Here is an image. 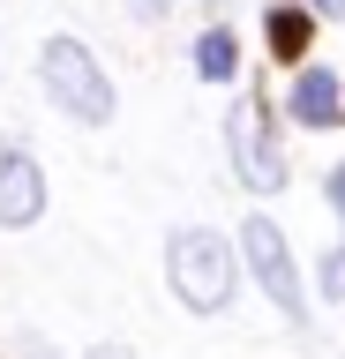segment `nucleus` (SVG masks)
Here are the masks:
<instances>
[{
	"label": "nucleus",
	"instance_id": "obj_1",
	"mask_svg": "<svg viewBox=\"0 0 345 359\" xmlns=\"http://www.w3.org/2000/svg\"><path fill=\"white\" fill-rule=\"evenodd\" d=\"M165 285L188 314H226L233 285H240V262H233V240L210 232V224H188L165 240Z\"/></svg>",
	"mask_w": 345,
	"mask_h": 359
},
{
	"label": "nucleus",
	"instance_id": "obj_2",
	"mask_svg": "<svg viewBox=\"0 0 345 359\" xmlns=\"http://www.w3.org/2000/svg\"><path fill=\"white\" fill-rule=\"evenodd\" d=\"M38 83H46V97L68 112V120H83V128H105V120H113V83H105V67L91 60V45L53 38L46 53H38Z\"/></svg>",
	"mask_w": 345,
	"mask_h": 359
},
{
	"label": "nucleus",
	"instance_id": "obj_3",
	"mask_svg": "<svg viewBox=\"0 0 345 359\" xmlns=\"http://www.w3.org/2000/svg\"><path fill=\"white\" fill-rule=\"evenodd\" d=\"M240 255H248V269L263 277V292L278 299V314H300V269H293V247H285V232H278L271 217L240 224Z\"/></svg>",
	"mask_w": 345,
	"mask_h": 359
},
{
	"label": "nucleus",
	"instance_id": "obj_4",
	"mask_svg": "<svg viewBox=\"0 0 345 359\" xmlns=\"http://www.w3.org/2000/svg\"><path fill=\"white\" fill-rule=\"evenodd\" d=\"M226 150H233V165H240L248 187H285V157H278L271 128H263V112H255L248 97L226 112Z\"/></svg>",
	"mask_w": 345,
	"mask_h": 359
},
{
	"label": "nucleus",
	"instance_id": "obj_5",
	"mask_svg": "<svg viewBox=\"0 0 345 359\" xmlns=\"http://www.w3.org/2000/svg\"><path fill=\"white\" fill-rule=\"evenodd\" d=\"M46 217V172H38V157L23 150V142H8L0 150V224H38Z\"/></svg>",
	"mask_w": 345,
	"mask_h": 359
},
{
	"label": "nucleus",
	"instance_id": "obj_6",
	"mask_svg": "<svg viewBox=\"0 0 345 359\" xmlns=\"http://www.w3.org/2000/svg\"><path fill=\"white\" fill-rule=\"evenodd\" d=\"M338 112H345V90L330 67H300L293 75V120L300 128H338Z\"/></svg>",
	"mask_w": 345,
	"mask_h": 359
},
{
	"label": "nucleus",
	"instance_id": "obj_7",
	"mask_svg": "<svg viewBox=\"0 0 345 359\" xmlns=\"http://www.w3.org/2000/svg\"><path fill=\"white\" fill-rule=\"evenodd\" d=\"M195 75H203V83H233V75H240L233 30H203V38H195Z\"/></svg>",
	"mask_w": 345,
	"mask_h": 359
},
{
	"label": "nucleus",
	"instance_id": "obj_8",
	"mask_svg": "<svg viewBox=\"0 0 345 359\" xmlns=\"http://www.w3.org/2000/svg\"><path fill=\"white\" fill-rule=\"evenodd\" d=\"M271 45H278V60H300V53H308V15L278 8V15H271Z\"/></svg>",
	"mask_w": 345,
	"mask_h": 359
},
{
	"label": "nucleus",
	"instance_id": "obj_9",
	"mask_svg": "<svg viewBox=\"0 0 345 359\" xmlns=\"http://www.w3.org/2000/svg\"><path fill=\"white\" fill-rule=\"evenodd\" d=\"M323 285H330V299H345V247L330 255V262H323Z\"/></svg>",
	"mask_w": 345,
	"mask_h": 359
},
{
	"label": "nucleus",
	"instance_id": "obj_10",
	"mask_svg": "<svg viewBox=\"0 0 345 359\" xmlns=\"http://www.w3.org/2000/svg\"><path fill=\"white\" fill-rule=\"evenodd\" d=\"M330 210H338V217H345V165H338V172H330Z\"/></svg>",
	"mask_w": 345,
	"mask_h": 359
},
{
	"label": "nucleus",
	"instance_id": "obj_11",
	"mask_svg": "<svg viewBox=\"0 0 345 359\" xmlns=\"http://www.w3.org/2000/svg\"><path fill=\"white\" fill-rule=\"evenodd\" d=\"M165 8H173V0H136V15H150V22H158Z\"/></svg>",
	"mask_w": 345,
	"mask_h": 359
},
{
	"label": "nucleus",
	"instance_id": "obj_12",
	"mask_svg": "<svg viewBox=\"0 0 345 359\" xmlns=\"http://www.w3.org/2000/svg\"><path fill=\"white\" fill-rule=\"evenodd\" d=\"M91 359H128V352H120V344H98V352H91Z\"/></svg>",
	"mask_w": 345,
	"mask_h": 359
},
{
	"label": "nucleus",
	"instance_id": "obj_13",
	"mask_svg": "<svg viewBox=\"0 0 345 359\" xmlns=\"http://www.w3.org/2000/svg\"><path fill=\"white\" fill-rule=\"evenodd\" d=\"M315 8H323V15H345V0H315Z\"/></svg>",
	"mask_w": 345,
	"mask_h": 359
}]
</instances>
